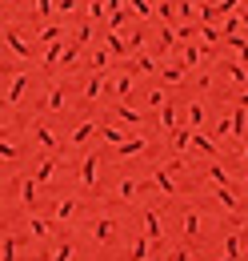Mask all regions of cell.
Returning a JSON list of instances; mask_svg holds the SVG:
<instances>
[{
	"label": "cell",
	"instance_id": "cell-1",
	"mask_svg": "<svg viewBox=\"0 0 248 261\" xmlns=\"http://www.w3.org/2000/svg\"><path fill=\"white\" fill-rule=\"evenodd\" d=\"M24 85H28V76H16V81H12V89H8V97L20 100V97H24Z\"/></svg>",
	"mask_w": 248,
	"mask_h": 261
}]
</instances>
